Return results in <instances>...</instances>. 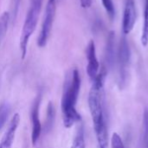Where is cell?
I'll use <instances>...</instances> for the list:
<instances>
[{"mask_svg":"<svg viewBox=\"0 0 148 148\" xmlns=\"http://www.w3.org/2000/svg\"><path fill=\"white\" fill-rule=\"evenodd\" d=\"M106 73L101 71L93 81L88 94V108L96 135L98 147L108 148V128L104 107V82Z\"/></svg>","mask_w":148,"mask_h":148,"instance_id":"6da1fadb","label":"cell"},{"mask_svg":"<svg viewBox=\"0 0 148 148\" xmlns=\"http://www.w3.org/2000/svg\"><path fill=\"white\" fill-rule=\"evenodd\" d=\"M81 76L78 69H75L69 72L64 80L61 108L63 125L66 128L73 127L81 121L82 116L75 108L81 89Z\"/></svg>","mask_w":148,"mask_h":148,"instance_id":"7a4b0ae2","label":"cell"},{"mask_svg":"<svg viewBox=\"0 0 148 148\" xmlns=\"http://www.w3.org/2000/svg\"><path fill=\"white\" fill-rule=\"evenodd\" d=\"M42 3V0H30L29 8L27 11L20 36V50L22 59L25 58L29 38L36 28L41 13Z\"/></svg>","mask_w":148,"mask_h":148,"instance_id":"3957f363","label":"cell"},{"mask_svg":"<svg viewBox=\"0 0 148 148\" xmlns=\"http://www.w3.org/2000/svg\"><path fill=\"white\" fill-rule=\"evenodd\" d=\"M56 0H49L45 9L42 29L37 38V45L40 48H42L47 44L48 39L49 37V34L52 29V26L56 16Z\"/></svg>","mask_w":148,"mask_h":148,"instance_id":"277c9868","label":"cell"},{"mask_svg":"<svg viewBox=\"0 0 148 148\" xmlns=\"http://www.w3.org/2000/svg\"><path fill=\"white\" fill-rule=\"evenodd\" d=\"M41 101H42V95L39 94L32 105L31 108V142L33 147H35L42 134V124L40 121V116H39V112H40V105H41Z\"/></svg>","mask_w":148,"mask_h":148,"instance_id":"5b68a950","label":"cell"},{"mask_svg":"<svg viewBox=\"0 0 148 148\" xmlns=\"http://www.w3.org/2000/svg\"><path fill=\"white\" fill-rule=\"evenodd\" d=\"M86 56L88 60L87 65V74L88 77L94 81L99 74L100 64L96 56L95 45L93 41H90L86 49Z\"/></svg>","mask_w":148,"mask_h":148,"instance_id":"8992f818","label":"cell"},{"mask_svg":"<svg viewBox=\"0 0 148 148\" xmlns=\"http://www.w3.org/2000/svg\"><path fill=\"white\" fill-rule=\"evenodd\" d=\"M20 120L21 118L18 113H16L12 116L9 123V126L0 141V148L12 147V145L14 143V140L16 137V131L20 123Z\"/></svg>","mask_w":148,"mask_h":148,"instance_id":"52a82bcc","label":"cell"},{"mask_svg":"<svg viewBox=\"0 0 148 148\" xmlns=\"http://www.w3.org/2000/svg\"><path fill=\"white\" fill-rule=\"evenodd\" d=\"M136 22V8L134 0H127L124 15H123V21H122V31L125 35L129 34L135 24Z\"/></svg>","mask_w":148,"mask_h":148,"instance_id":"ba28073f","label":"cell"},{"mask_svg":"<svg viewBox=\"0 0 148 148\" xmlns=\"http://www.w3.org/2000/svg\"><path fill=\"white\" fill-rule=\"evenodd\" d=\"M130 61V49L129 45L125 38L121 39L119 49V62H120V82L121 86L123 85L126 80V72Z\"/></svg>","mask_w":148,"mask_h":148,"instance_id":"9c48e42d","label":"cell"},{"mask_svg":"<svg viewBox=\"0 0 148 148\" xmlns=\"http://www.w3.org/2000/svg\"><path fill=\"white\" fill-rule=\"evenodd\" d=\"M70 148H86L85 133L82 126H80L77 128Z\"/></svg>","mask_w":148,"mask_h":148,"instance_id":"30bf717a","label":"cell"},{"mask_svg":"<svg viewBox=\"0 0 148 148\" xmlns=\"http://www.w3.org/2000/svg\"><path fill=\"white\" fill-rule=\"evenodd\" d=\"M141 43L144 47L148 45V0L145 3V14H144V25L141 35Z\"/></svg>","mask_w":148,"mask_h":148,"instance_id":"8fae6325","label":"cell"},{"mask_svg":"<svg viewBox=\"0 0 148 148\" xmlns=\"http://www.w3.org/2000/svg\"><path fill=\"white\" fill-rule=\"evenodd\" d=\"M10 113V107L8 103L3 102L0 104V130L6 123Z\"/></svg>","mask_w":148,"mask_h":148,"instance_id":"7c38bea8","label":"cell"},{"mask_svg":"<svg viewBox=\"0 0 148 148\" xmlns=\"http://www.w3.org/2000/svg\"><path fill=\"white\" fill-rule=\"evenodd\" d=\"M54 120H55V108H54L53 104L51 102H49L48 105V108H47V119H46V122H45L46 132L49 131V129L52 127Z\"/></svg>","mask_w":148,"mask_h":148,"instance_id":"4fadbf2b","label":"cell"},{"mask_svg":"<svg viewBox=\"0 0 148 148\" xmlns=\"http://www.w3.org/2000/svg\"><path fill=\"white\" fill-rule=\"evenodd\" d=\"M10 20V14L8 12H3L0 16V42L3 37L5 36V33L8 29V23Z\"/></svg>","mask_w":148,"mask_h":148,"instance_id":"5bb4252c","label":"cell"},{"mask_svg":"<svg viewBox=\"0 0 148 148\" xmlns=\"http://www.w3.org/2000/svg\"><path fill=\"white\" fill-rule=\"evenodd\" d=\"M114 35L113 33H110L109 37H108V47H107V57L109 62L111 63L114 58Z\"/></svg>","mask_w":148,"mask_h":148,"instance_id":"9a60e30c","label":"cell"},{"mask_svg":"<svg viewBox=\"0 0 148 148\" xmlns=\"http://www.w3.org/2000/svg\"><path fill=\"white\" fill-rule=\"evenodd\" d=\"M102 4L107 11V13L108 14L109 17L111 19H113L114 17V14H115V10H114V5L113 3V0H101Z\"/></svg>","mask_w":148,"mask_h":148,"instance_id":"2e32d148","label":"cell"},{"mask_svg":"<svg viewBox=\"0 0 148 148\" xmlns=\"http://www.w3.org/2000/svg\"><path fill=\"white\" fill-rule=\"evenodd\" d=\"M111 148H125L121 136L117 133H114L111 138Z\"/></svg>","mask_w":148,"mask_h":148,"instance_id":"e0dca14e","label":"cell"},{"mask_svg":"<svg viewBox=\"0 0 148 148\" xmlns=\"http://www.w3.org/2000/svg\"><path fill=\"white\" fill-rule=\"evenodd\" d=\"M144 143L145 147L148 148V111H146L144 115Z\"/></svg>","mask_w":148,"mask_h":148,"instance_id":"ac0fdd59","label":"cell"},{"mask_svg":"<svg viewBox=\"0 0 148 148\" xmlns=\"http://www.w3.org/2000/svg\"><path fill=\"white\" fill-rule=\"evenodd\" d=\"M21 0H12V14H13V20L16 19L17 12H18V9H19V5H20Z\"/></svg>","mask_w":148,"mask_h":148,"instance_id":"d6986e66","label":"cell"},{"mask_svg":"<svg viewBox=\"0 0 148 148\" xmlns=\"http://www.w3.org/2000/svg\"><path fill=\"white\" fill-rule=\"evenodd\" d=\"M80 3L82 8H89L92 4V0H80Z\"/></svg>","mask_w":148,"mask_h":148,"instance_id":"ffe728a7","label":"cell"}]
</instances>
